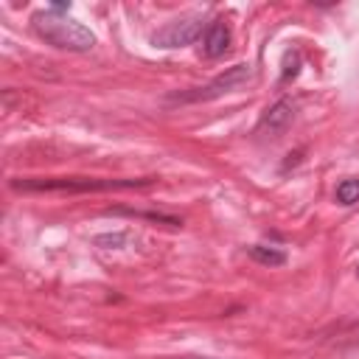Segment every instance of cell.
Listing matches in <instances>:
<instances>
[{"label": "cell", "instance_id": "6da1fadb", "mask_svg": "<svg viewBox=\"0 0 359 359\" xmlns=\"http://www.w3.org/2000/svg\"><path fill=\"white\" fill-rule=\"evenodd\" d=\"M154 177L143 180H104V177H17L11 180L14 191L22 194H90V191H132L154 185Z\"/></svg>", "mask_w": 359, "mask_h": 359}, {"label": "cell", "instance_id": "7a4b0ae2", "mask_svg": "<svg viewBox=\"0 0 359 359\" xmlns=\"http://www.w3.org/2000/svg\"><path fill=\"white\" fill-rule=\"evenodd\" d=\"M31 28L42 42H48V45H53L59 50L87 53L95 45V34L87 25H81L70 14H59V11H50V8L36 11L31 17Z\"/></svg>", "mask_w": 359, "mask_h": 359}, {"label": "cell", "instance_id": "3957f363", "mask_svg": "<svg viewBox=\"0 0 359 359\" xmlns=\"http://www.w3.org/2000/svg\"><path fill=\"white\" fill-rule=\"evenodd\" d=\"M252 79V67L238 62L233 67H227L224 73L213 76L210 81L199 84V87H188V90H177L165 95V107H185V104H205V101H216L233 90H238L241 84H247Z\"/></svg>", "mask_w": 359, "mask_h": 359}, {"label": "cell", "instance_id": "277c9868", "mask_svg": "<svg viewBox=\"0 0 359 359\" xmlns=\"http://www.w3.org/2000/svg\"><path fill=\"white\" fill-rule=\"evenodd\" d=\"M199 36H202V17H182L157 28L149 36V42L154 48H185V45H194Z\"/></svg>", "mask_w": 359, "mask_h": 359}, {"label": "cell", "instance_id": "5b68a950", "mask_svg": "<svg viewBox=\"0 0 359 359\" xmlns=\"http://www.w3.org/2000/svg\"><path fill=\"white\" fill-rule=\"evenodd\" d=\"M227 48H230V25H227L224 17H216L213 22H208V28L202 34V53L208 59H216Z\"/></svg>", "mask_w": 359, "mask_h": 359}, {"label": "cell", "instance_id": "8992f818", "mask_svg": "<svg viewBox=\"0 0 359 359\" xmlns=\"http://www.w3.org/2000/svg\"><path fill=\"white\" fill-rule=\"evenodd\" d=\"M292 118H294V104H292L289 98H280V101H275V104L264 112V118L258 121V129L278 135V132H283V129L292 123Z\"/></svg>", "mask_w": 359, "mask_h": 359}, {"label": "cell", "instance_id": "52a82bcc", "mask_svg": "<svg viewBox=\"0 0 359 359\" xmlns=\"http://www.w3.org/2000/svg\"><path fill=\"white\" fill-rule=\"evenodd\" d=\"M247 255L264 266H283L286 264V252L278 250V247H264V244H250L247 247Z\"/></svg>", "mask_w": 359, "mask_h": 359}, {"label": "cell", "instance_id": "ba28073f", "mask_svg": "<svg viewBox=\"0 0 359 359\" xmlns=\"http://www.w3.org/2000/svg\"><path fill=\"white\" fill-rule=\"evenodd\" d=\"M107 213H115V216H132V219H149V222H160V224H168V227H182V219H177V216H165V213H146V210H135V208H109Z\"/></svg>", "mask_w": 359, "mask_h": 359}, {"label": "cell", "instance_id": "9c48e42d", "mask_svg": "<svg viewBox=\"0 0 359 359\" xmlns=\"http://www.w3.org/2000/svg\"><path fill=\"white\" fill-rule=\"evenodd\" d=\"M337 202L339 205H353V202H359V180H342L339 185H337Z\"/></svg>", "mask_w": 359, "mask_h": 359}, {"label": "cell", "instance_id": "30bf717a", "mask_svg": "<svg viewBox=\"0 0 359 359\" xmlns=\"http://www.w3.org/2000/svg\"><path fill=\"white\" fill-rule=\"evenodd\" d=\"M123 241H126V233H107L95 238V244H112V247H121Z\"/></svg>", "mask_w": 359, "mask_h": 359}, {"label": "cell", "instance_id": "8fae6325", "mask_svg": "<svg viewBox=\"0 0 359 359\" xmlns=\"http://www.w3.org/2000/svg\"><path fill=\"white\" fill-rule=\"evenodd\" d=\"M168 359H219V356H199V353H191V356H168Z\"/></svg>", "mask_w": 359, "mask_h": 359}, {"label": "cell", "instance_id": "7c38bea8", "mask_svg": "<svg viewBox=\"0 0 359 359\" xmlns=\"http://www.w3.org/2000/svg\"><path fill=\"white\" fill-rule=\"evenodd\" d=\"M356 278H359V264H356Z\"/></svg>", "mask_w": 359, "mask_h": 359}]
</instances>
